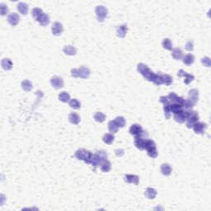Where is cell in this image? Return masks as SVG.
<instances>
[{
    "instance_id": "cell-1",
    "label": "cell",
    "mask_w": 211,
    "mask_h": 211,
    "mask_svg": "<svg viewBox=\"0 0 211 211\" xmlns=\"http://www.w3.org/2000/svg\"><path fill=\"white\" fill-rule=\"evenodd\" d=\"M137 70L138 72L143 75V77L146 80H148L149 82H153V79H154L155 74L152 71L151 69L148 68V66L143 64V63H140L138 64V66H137Z\"/></svg>"
},
{
    "instance_id": "cell-2",
    "label": "cell",
    "mask_w": 211,
    "mask_h": 211,
    "mask_svg": "<svg viewBox=\"0 0 211 211\" xmlns=\"http://www.w3.org/2000/svg\"><path fill=\"white\" fill-rule=\"evenodd\" d=\"M75 158L79 160H82L87 164H90V161L92 158V153L88 150H86L84 148H80L77 150L75 153Z\"/></svg>"
},
{
    "instance_id": "cell-3",
    "label": "cell",
    "mask_w": 211,
    "mask_h": 211,
    "mask_svg": "<svg viewBox=\"0 0 211 211\" xmlns=\"http://www.w3.org/2000/svg\"><path fill=\"white\" fill-rule=\"evenodd\" d=\"M145 149L147 150L148 155L152 158H155L158 156V150L156 147V144L153 140L147 139L145 143Z\"/></svg>"
},
{
    "instance_id": "cell-4",
    "label": "cell",
    "mask_w": 211,
    "mask_h": 211,
    "mask_svg": "<svg viewBox=\"0 0 211 211\" xmlns=\"http://www.w3.org/2000/svg\"><path fill=\"white\" fill-rule=\"evenodd\" d=\"M199 114L195 111H187V116H186V126L188 128H192L193 125L199 121Z\"/></svg>"
},
{
    "instance_id": "cell-5",
    "label": "cell",
    "mask_w": 211,
    "mask_h": 211,
    "mask_svg": "<svg viewBox=\"0 0 211 211\" xmlns=\"http://www.w3.org/2000/svg\"><path fill=\"white\" fill-rule=\"evenodd\" d=\"M95 11L98 22H103L108 14V10L104 6H97L96 7Z\"/></svg>"
},
{
    "instance_id": "cell-6",
    "label": "cell",
    "mask_w": 211,
    "mask_h": 211,
    "mask_svg": "<svg viewBox=\"0 0 211 211\" xmlns=\"http://www.w3.org/2000/svg\"><path fill=\"white\" fill-rule=\"evenodd\" d=\"M50 83L54 88L59 89L62 88L64 87V80L62 78L58 77V76H54L50 79Z\"/></svg>"
},
{
    "instance_id": "cell-7",
    "label": "cell",
    "mask_w": 211,
    "mask_h": 211,
    "mask_svg": "<svg viewBox=\"0 0 211 211\" xmlns=\"http://www.w3.org/2000/svg\"><path fill=\"white\" fill-rule=\"evenodd\" d=\"M63 31H64V27L63 25L59 22H55L53 23L52 27H51V31L54 36H60L62 34Z\"/></svg>"
},
{
    "instance_id": "cell-8",
    "label": "cell",
    "mask_w": 211,
    "mask_h": 211,
    "mask_svg": "<svg viewBox=\"0 0 211 211\" xmlns=\"http://www.w3.org/2000/svg\"><path fill=\"white\" fill-rule=\"evenodd\" d=\"M177 76L178 77H184V82L186 84H189L191 83L193 80L195 79L194 75L192 74H190V73H187L186 72H185L183 69H180L177 73Z\"/></svg>"
},
{
    "instance_id": "cell-9",
    "label": "cell",
    "mask_w": 211,
    "mask_h": 211,
    "mask_svg": "<svg viewBox=\"0 0 211 211\" xmlns=\"http://www.w3.org/2000/svg\"><path fill=\"white\" fill-rule=\"evenodd\" d=\"M193 129L195 134H199V135H202L204 133V129L207 128V125L204 124L203 122H196L194 125H193Z\"/></svg>"
},
{
    "instance_id": "cell-10",
    "label": "cell",
    "mask_w": 211,
    "mask_h": 211,
    "mask_svg": "<svg viewBox=\"0 0 211 211\" xmlns=\"http://www.w3.org/2000/svg\"><path fill=\"white\" fill-rule=\"evenodd\" d=\"M187 99H189L190 101H191L195 105L197 103L198 100H199V91H198L197 89H191V90H190Z\"/></svg>"
},
{
    "instance_id": "cell-11",
    "label": "cell",
    "mask_w": 211,
    "mask_h": 211,
    "mask_svg": "<svg viewBox=\"0 0 211 211\" xmlns=\"http://www.w3.org/2000/svg\"><path fill=\"white\" fill-rule=\"evenodd\" d=\"M186 116H187V111H181L177 114H175L174 119L178 123H184L186 120Z\"/></svg>"
},
{
    "instance_id": "cell-12",
    "label": "cell",
    "mask_w": 211,
    "mask_h": 211,
    "mask_svg": "<svg viewBox=\"0 0 211 211\" xmlns=\"http://www.w3.org/2000/svg\"><path fill=\"white\" fill-rule=\"evenodd\" d=\"M19 16H18V14L16 13H10L9 15H8V16H7V22H9L10 25H12V26H13L17 25V23L19 22Z\"/></svg>"
},
{
    "instance_id": "cell-13",
    "label": "cell",
    "mask_w": 211,
    "mask_h": 211,
    "mask_svg": "<svg viewBox=\"0 0 211 211\" xmlns=\"http://www.w3.org/2000/svg\"><path fill=\"white\" fill-rule=\"evenodd\" d=\"M142 131H143V128H142L141 125H138V124H134L129 128V133L135 137L140 135Z\"/></svg>"
},
{
    "instance_id": "cell-14",
    "label": "cell",
    "mask_w": 211,
    "mask_h": 211,
    "mask_svg": "<svg viewBox=\"0 0 211 211\" xmlns=\"http://www.w3.org/2000/svg\"><path fill=\"white\" fill-rule=\"evenodd\" d=\"M128 31V27L126 24H122L116 28V36L120 38H124L126 36V33Z\"/></svg>"
},
{
    "instance_id": "cell-15",
    "label": "cell",
    "mask_w": 211,
    "mask_h": 211,
    "mask_svg": "<svg viewBox=\"0 0 211 211\" xmlns=\"http://www.w3.org/2000/svg\"><path fill=\"white\" fill-rule=\"evenodd\" d=\"M147 139L141 138V137H138L136 136L135 138V145L136 148H138L140 150H144L145 149V143H146Z\"/></svg>"
},
{
    "instance_id": "cell-16",
    "label": "cell",
    "mask_w": 211,
    "mask_h": 211,
    "mask_svg": "<svg viewBox=\"0 0 211 211\" xmlns=\"http://www.w3.org/2000/svg\"><path fill=\"white\" fill-rule=\"evenodd\" d=\"M36 22H39L41 26H46L49 23V16L46 13H43L40 16L36 19Z\"/></svg>"
},
{
    "instance_id": "cell-17",
    "label": "cell",
    "mask_w": 211,
    "mask_h": 211,
    "mask_svg": "<svg viewBox=\"0 0 211 211\" xmlns=\"http://www.w3.org/2000/svg\"><path fill=\"white\" fill-rule=\"evenodd\" d=\"M125 181L127 183H133V184L138 185V181H139V178L136 175L127 174L125 176Z\"/></svg>"
},
{
    "instance_id": "cell-18",
    "label": "cell",
    "mask_w": 211,
    "mask_h": 211,
    "mask_svg": "<svg viewBox=\"0 0 211 211\" xmlns=\"http://www.w3.org/2000/svg\"><path fill=\"white\" fill-rule=\"evenodd\" d=\"M102 162V159L100 158V156L97 153H95V154H92L91 161H90V164H92V166L96 168V167H97L99 165H101Z\"/></svg>"
},
{
    "instance_id": "cell-19",
    "label": "cell",
    "mask_w": 211,
    "mask_h": 211,
    "mask_svg": "<svg viewBox=\"0 0 211 211\" xmlns=\"http://www.w3.org/2000/svg\"><path fill=\"white\" fill-rule=\"evenodd\" d=\"M69 120L71 124H73V125H78L79 124V122L81 120L80 119V116H79L77 113L75 112H72L70 113L69 115Z\"/></svg>"
},
{
    "instance_id": "cell-20",
    "label": "cell",
    "mask_w": 211,
    "mask_h": 211,
    "mask_svg": "<svg viewBox=\"0 0 211 211\" xmlns=\"http://www.w3.org/2000/svg\"><path fill=\"white\" fill-rule=\"evenodd\" d=\"M63 51L67 55H75L76 53H77V49L74 46H65L63 48Z\"/></svg>"
},
{
    "instance_id": "cell-21",
    "label": "cell",
    "mask_w": 211,
    "mask_h": 211,
    "mask_svg": "<svg viewBox=\"0 0 211 211\" xmlns=\"http://www.w3.org/2000/svg\"><path fill=\"white\" fill-rule=\"evenodd\" d=\"M157 195V191L154 188L148 187L145 191V196L149 200H153Z\"/></svg>"
},
{
    "instance_id": "cell-22",
    "label": "cell",
    "mask_w": 211,
    "mask_h": 211,
    "mask_svg": "<svg viewBox=\"0 0 211 211\" xmlns=\"http://www.w3.org/2000/svg\"><path fill=\"white\" fill-rule=\"evenodd\" d=\"M90 69L87 67L82 66L80 69H79V74H80V78L82 79H88L89 76H90Z\"/></svg>"
},
{
    "instance_id": "cell-23",
    "label": "cell",
    "mask_w": 211,
    "mask_h": 211,
    "mask_svg": "<svg viewBox=\"0 0 211 211\" xmlns=\"http://www.w3.org/2000/svg\"><path fill=\"white\" fill-rule=\"evenodd\" d=\"M162 79V84H165L166 86H170L173 82V79L168 74H160Z\"/></svg>"
},
{
    "instance_id": "cell-24",
    "label": "cell",
    "mask_w": 211,
    "mask_h": 211,
    "mask_svg": "<svg viewBox=\"0 0 211 211\" xmlns=\"http://www.w3.org/2000/svg\"><path fill=\"white\" fill-rule=\"evenodd\" d=\"M28 9H29V7H28V5L26 3L22 2V3H19L17 4V10L22 15H26L28 13Z\"/></svg>"
},
{
    "instance_id": "cell-25",
    "label": "cell",
    "mask_w": 211,
    "mask_h": 211,
    "mask_svg": "<svg viewBox=\"0 0 211 211\" xmlns=\"http://www.w3.org/2000/svg\"><path fill=\"white\" fill-rule=\"evenodd\" d=\"M171 55L176 60H180L183 57V52L180 48H175V49H172Z\"/></svg>"
},
{
    "instance_id": "cell-26",
    "label": "cell",
    "mask_w": 211,
    "mask_h": 211,
    "mask_svg": "<svg viewBox=\"0 0 211 211\" xmlns=\"http://www.w3.org/2000/svg\"><path fill=\"white\" fill-rule=\"evenodd\" d=\"M161 171L164 176H170L172 171V168L168 163H163L161 166Z\"/></svg>"
},
{
    "instance_id": "cell-27",
    "label": "cell",
    "mask_w": 211,
    "mask_h": 211,
    "mask_svg": "<svg viewBox=\"0 0 211 211\" xmlns=\"http://www.w3.org/2000/svg\"><path fill=\"white\" fill-rule=\"evenodd\" d=\"M111 162L107 159L103 160L102 162V163H101V170L103 172H108L111 170Z\"/></svg>"
},
{
    "instance_id": "cell-28",
    "label": "cell",
    "mask_w": 211,
    "mask_h": 211,
    "mask_svg": "<svg viewBox=\"0 0 211 211\" xmlns=\"http://www.w3.org/2000/svg\"><path fill=\"white\" fill-rule=\"evenodd\" d=\"M2 67L4 70H10L13 68V63L11 61V59L5 58L2 60Z\"/></svg>"
},
{
    "instance_id": "cell-29",
    "label": "cell",
    "mask_w": 211,
    "mask_h": 211,
    "mask_svg": "<svg viewBox=\"0 0 211 211\" xmlns=\"http://www.w3.org/2000/svg\"><path fill=\"white\" fill-rule=\"evenodd\" d=\"M182 106L179 105L177 103H173V104H171L170 106V110H171V113H173V114H177L180 111H181L183 109H182Z\"/></svg>"
},
{
    "instance_id": "cell-30",
    "label": "cell",
    "mask_w": 211,
    "mask_h": 211,
    "mask_svg": "<svg viewBox=\"0 0 211 211\" xmlns=\"http://www.w3.org/2000/svg\"><path fill=\"white\" fill-rule=\"evenodd\" d=\"M102 140L105 144H111L115 140V136L113 135V134H106L102 138Z\"/></svg>"
},
{
    "instance_id": "cell-31",
    "label": "cell",
    "mask_w": 211,
    "mask_h": 211,
    "mask_svg": "<svg viewBox=\"0 0 211 211\" xmlns=\"http://www.w3.org/2000/svg\"><path fill=\"white\" fill-rule=\"evenodd\" d=\"M162 46L164 49H168V50H172L173 47H172V42L171 41V40L169 38H165L162 42Z\"/></svg>"
},
{
    "instance_id": "cell-32",
    "label": "cell",
    "mask_w": 211,
    "mask_h": 211,
    "mask_svg": "<svg viewBox=\"0 0 211 211\" xmlns=\"http://www.w3.org/2000/svg\"><path fill=\"white\" fill-rule=\"evenodd\" d=\"M195 62V56L193 55H185V57L183 58V63H184L186 65H191L193 63Z\"/></svg>"
},
{
    "instance_id": "cell-33",
    "label": "cell",
    "mask_w": 211,
    "mask_h": 211,
    "mask_svg": "<svg viewBox=\"0 0 211 211\" xmlns=\"http://www.w3.org/2000/svg\"><path fill=\"white\" fill-rule=\"evenodd\" d=\"M22 89L24 91L30 92L33 88L32 83H31V82L29 81V80H23L22 82Z\"/></svg>"
},
{
    "instance_id": "cell-34",
    "label": "cell",
    "mask_w": 211,
    "mask_h": 211,
    "mask_svg": "<svg viewBox=\"0 0 211 211\" xmlns=\"http://www.w3.org/2000/svg\"><path fill=\"white\" fill-rule=\"evenodd\" d=\"M106 118V116L102 112H96L95 115H94V120L97 122H99V123H102V122L104 121Z\"/></svg>"
},
{
    "instance_id": "cell-35",
    "label": "cell",
    "mask_w": 211,
    "mask_h": 211,
    "mask_svg": "<svg viewBox=\"0 0 211 211\" xmlns=\"http://www.w3.org/2000/svg\"><path fill=\"white\" fill-rule=\"evenodd\" d=\"M59 99L60 102H69L70 101V95H69L68 92H62L61 93H59Z\"/></svg>"
},
{
    "instance_id": "cell-36",
    "label": "cell",
    "mask_w": 211,
    "mask_h": 211,
    "mask_svg": "<svg viewBox=\"0 0 211 211\" xmlns=\"http://www.w3.org/2000/svg\"><path fill=\"white\" fill-rule=\"evenodd\" d=\"M69 106L73 109L78 110V109H79L81 107V103H80V102H79V100H77V99H71V100L69 101Z\"/></svg>"
},
{
    "instance_id": "cell-37",
    "label": "cell",
    "mask_w": 211,
    "mask_h": 211,
    "mask_svg": "<svg viewBox=\"0 0 211 211\" xmlns=\"http://www.w3.org/2000/svg\"><path fill=\"white\" fill-rule=\"evenodd\" d=\"M108 129L110 132H111V134H115V133L118 131L119 127L115 124V120H111L108 123Z\"/></svg>"
},
{
    "instance_id": "cell-38",
    "label": "cell",
    "mask_w": 211,
    "mask_h": 211,
    "mask_svg": "<svg viewBox=\"0 0 211 211\" xmlns=\"http://www.w3.org/2000/svg\"><path fill=\"white\" fill-rule=\"evenodd\" d=\"M114 120H115V124L117 125L119 128H123L125 125V123H126L125 119L123 116H117Z\"/></svg>"
},
{
    "instance_id": "cell-39",
    "label": "cell",
    "mask_w": 211,
    "mask_h": 211,
    "mask_svg": "<svg viewBox=\"0 0 211 211\" xmlns=\"http://www.w3.org/2000/svg\"><path fill=\"white\" fill-rule=\"evenodd\" d=\"M170 106H171V103L168 102V103H166V104H163V110H164V115L165 117L167 119L170 118L171 116V110H170Z\"/></svg>"
},
{
    "instance_id": "cell-40",
    "label": "cell",
    "mask_w": 211,
    "mask_h": 211,
    "mask_svg": "<svg viewBox=\"0 0 211 211\" xmlns=\"http://www.w3.org/2000/svg\"><path fill=\"white\" fill-rule=\"evenodd\" d=\"M31 13H32L33 17L36 20L40 16V15H41V14H42L43 11L40 9V8H39V7H35V8H33L32 9Z\"/></svg>"
},
{
    "instance_id": "cell-41",
    "label": "cell",
    "mask_w": 211,
    "mask_h": 211,
    "mask_svg": "<svg viewBox=\"0 0 211 211\" xmlns=\"http://www.w3.org/2000/svg\"><path fill=\"white\" fill-rule=\"evenodd\" d=\"M0 13H1L2 16H5L7 13H8V7L4 3L0 4Z\"/></svg>"
},
{
    "instance_id": "cell-42",
    "label": "cell",
    "mask_w": 211,
    "mask_h": 211,
    "mask_svg": "<svg viewBox=\"0 0 211 211\" xmlns=\"http://www.w3.org/2000/svg\"><path fill=\"white\" fill-rule=\"evenodd\" d=\"M201 63H202V64L204 66H205V67H210V59L209 58V57H203L202 59H201Z\"/></svg>"
},
{
    "instance_id": "cell-43",
    "label": "cell",
    "mask_w": 211,
    "mask_h": 211,
    "mask_svg": "<svg viewBox=\"0 0 211 211\" xmlns=\"http://www.w3.org/2000/svg\"><path fill=\"white\" fill-rule=\"evenodd\" d=\"M195 104L193 103V102H191V101H190L189 99H186V100H185V102L184 104H183V106H185L186 109H191L192 107H194Z\"/></svg>"
},
{
    "instance_id": "cell-44",
    "label": "cell",
    "mask_w": 211,
    "mask_h": 211,
    "mask_svg": "<svg viewBox=\"0 0 211 211\" xmlns=\"http://www.w3.org/2000/svg\"><path fill=\"white\" fill-rule=\"evenodd\" d=\"M97 153L100 156V158H102V161L107 159V153L106 151H104V150H99V151H97Z\"/></svg>"
},
{
    "instance_id": "cell-45",
    "label": "cell",
    "mask_w": 211,
    "mask_h": 211,
    "mask_svg": "<svg viewBox=\"0 0 211 211\" xmlns=\"http://www.w3.org/2000/svg\"><path fill=\"white\" fill-rule=\"evenodd\" d=\"M185 48H186V49L188 50V51H192V50L194 49V44H193V41H191V40L188 41V42L186 44Z\"/></svg>"
},
{
    "instance_id": "cell-46",
    "label": "cell",
    "mask_w": 211,
    "mask_h": 211,
    "mask_svg": "<svg viewBox=\"0 0 211 211\" xmlns=\"http://www.w3.org/2000/svg\"><path fill=\"white\" fill-rule=\"evenodd\" d=\"M168 97L170 102L175 103V102H176V100H177V95L175 92H170L169 95L168 96Z\"/></svg>"
},
{
    "instance_id": "cell-47",
    "label": "cell",
    "mask_w": 211,
    "mask_h": 211,
    "mask_svg": "<svg viewBox=\"0 0 211 211\" xmlns=\"http://www.w3.org/2000/svg\"><path fill=\"white\" fill-rule=\"evenodd\" d=\"M71 75L73 78H79L80 74H79V69H73L71 70Z\"/></svg>"
},
{
    "instance_id": "cell-48",
    "label": "cell",
    "mask_w": 211,
    "mask_h": 211,
    "mask_svg": "<svg viewBox=\"0 0 211 211\" xmlns=\"http://www.w3.org/2000/svg\"><path fill=\"white\" fill-rule=\"evenodd\" d=\"M185 102V99L183 98V97H177V100H176V102L175 103H177V104H179V105H181L183 106V104H184Z\"/></svg>"
},
{
    "instance_id": "cell-49",
    "label": "cell",
    "mask_w": 211,
    "mask_h": 211,
    "mask_svg": "<svg viewBox=\"0 0 211 211\" xmlns=\"http://www.w3.org/2000/svg\"><path fill=\"white\" fill-rule=\"evenodd\" d=\"M160 102H161V103H162V104H166V103L170 102V101H169V99H168V97L162 96V97H160Z\"/></svg>"
}]
</instances>
